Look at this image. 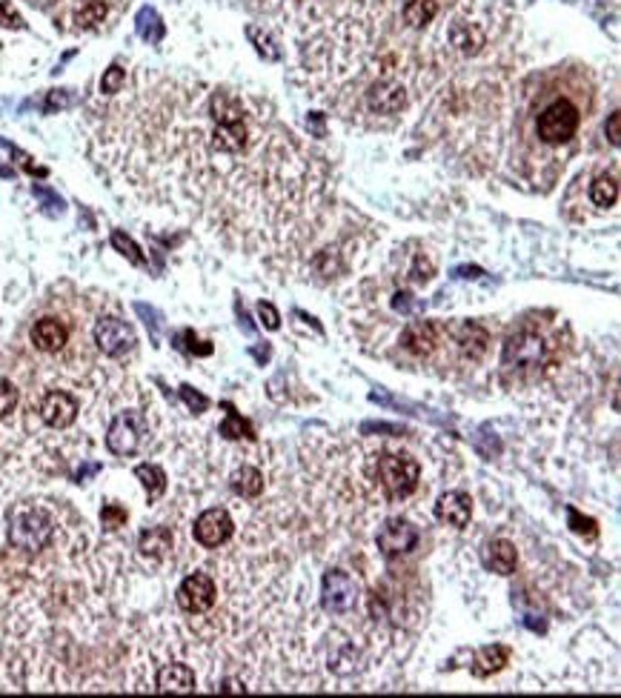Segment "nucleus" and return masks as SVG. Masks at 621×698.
Here are the masks:
<instances>
[{
  "instance_id": "32",
  "label": "nucleus",
  "mask_w": 621,
  "mask_h": 698,
  "mask_svg": "<svg viewBox=\"0 0 621 698\" xmlns=\"http://www.w3.org/2000/svg\"><path fill=\"white\" fill-rule=\"evenodd\" d=\"M112 243H115L118 250H124V255H129V258L135 260V264H141V255H137V247H135V243H132L127 235L115 232V235H112Z\"/></svg>"
},
{
  "instance_id": "3",
  "label": "nucleus",
  "mask_w": 621,
  "mask_h": 698,
  "mask_svg": "<svg viewBox=\"0 0 621 698\" xmlns=\"http://www.w3.org/2000/svg\"><path fill=\"white\" fill-rule=\"evenodd\" d=\"M66 32H107L120 21L129 0H29Z\"/></svg>"
},
{
  "instance_id": "25",
  "label": "nucleus",
  "mask_w": 621,
  "mask_h": 698,
  "mask_svg": "<svg viewBox=\"0 0 621 698\" xmlns=\"http://www.w3.org/2000/svg\"><path fill=\"white\" fill-rule=\"evenodd\" d=\"M135 476H137V481L144 484V490H146L149 501H155V498H158V495L166 490V476H164L161 467L141 464V467H135Z\"/></svg>"
},
{
  "instance_id": "30",
  "label": "nucleus",
  "mask_w": 621,
  "mask_h": 698,
  "mask_svg": "<svg viewBox=\"0 0 621 698\" xmlns=\"http://www.w3.org/2000/svg\"><path fill=\"white\" fill-rule=\"evenodd\" d=\"M567 515H570V527H573V533H579V535H588V538H596V521L593 518H581L579 515V510H567Z\"/></svg>"
},
{
  "instance_id": "9",
  "label": "nucleus",
  "mask_w": 621,
  "mask_h": 698,
  "mask_svg": "<svg viewBox=\"0 0 621 698\" xmlns=\"http://www.w3.org/2000/svg\"><path fill=\"white\" fill-rule=\"evenodd\" d=\"M544 338L532 329H519L515 335L507 338L504 353H502V363L507 370H536L544 361Z\"/></svg>"
},
{
  "instance_id": "16",
  "label": "nucleus",
  "mask_w": 621,
  "mask_h": 698,
  "mask_svg": "<svg viewBox=\"0 0 621 698\" xmlns=\"http://www.w3.org/2000/svg\"><path fill=\"white\" fill-rule=\"evenodd\" d=\"M436 518L441 524H450V527H467L470 518H473V498L467 493H444L436 501Z\"/></svg>"
},
{
  "instance_id": "22",
  "label": "nucleus",
  "mask_w": 621,
  "mask_h": 698,
  "mask_svg": "<svg viewBox=\"0 0 621 698\" xmlns=\"http://www.w3.org/2000/svg\"><path fill=\"white\" fill-rule=\"evenodd\" d=\"M232 490H235L240 498H258V495L264 493V476H261V469L240 467L238 473L232 476Z\"/></svg>"
},
{
  "instance_id": "20",
  "label": "nucleus",
  "mask_w": 621,
  "mask_h": 698,
  "mask_svg": "<svg viewBox=\"0 0 621 698\" xmlns=\"http://www.w3.org/2000/svg\"><path fill=\"white\" fill-rule=\"evenodd\" d=\"M515 564H519V552H515V544L507 538H498L490 544L487 552V567L498 575H513Z\"/></svg>"
},
{
  "instance_id": "14",
  "label": "nucleus",
  "mask_w": 621,
  "mask_h": 698,
  "mask_svg": "<svg viewBox=\"0 0 621 698\" xmlns=\"http://www.w3.org/2000/svg\"><path fill=\"white\" fill-rule=\"evenodd\" d=\"M41 418H43V424L52 427V429L72 427L75 418H78V401L63 390H52L41 401Z\"/></svg>"
},
{
  "instance_id": "17",
  "label": "nucleus",
  "mask_w": 621,
  "mask_h": 698,
  "mask_svg": "<svg viewBox=\"0 0 621 698\" xmlns=\"http://www.w3.org/2000/svg\"><path fill=\"white\" fill-rule=\"evenodd\" d=\"M401 346L407 349L409 355H416V358L429 355L438 346V326L429 324V321H412V324H407L404 333H401Z\"/></svg>"
},
{
  "instance_id": "28",
  "label": "nucleus",
  "mask_w": 621,
  "mask_h": 698,
  "mask_svg": "<svg viewBox=\"0 0 621 698\" xmlns=\"http://www.w3.org/2000/svg\"><path fill=\"white\" fill-rule=\"evenodd\" d=\"M227 410H230V418H227V424L221 427V432L227 435V439H240V435H244V439H255L252 427H249L247 421H240L232 407H227Z\"/></svg>"
},
{
  "instance_id": "15",
  "label": "nucleus",
  "mask_w": 621,
  "mask_h": 698,
  "mask_svg": "<svg viewBox=\"0 0 621 698\" xmlns=\"http://www.w3.org/2000/svg\"><path fill=\"white\" fill-rule=\"evenodd\" d=\"M29 341L34 344V349H41V353H61L69 344V326L55 316H43L32 324Z\"/></svg>"
},
{
  "instance_id": "21",
  "label": "nucleus",
  "mask_w": 621,
  "mask_h": 698,
  "mask_svg": "<svg viewBox=\"0 0 621 698\" xmlns=\"http://www.w3.org/2000/svg\"><path fill=\"white\" fill-rule=\"evenodd\" d=\"M137 550L149 558H164L172 550V533L166 527H149L137 538Z\"/></svg>"
},
{
  "instance_id": "10",
  "label": "nucleus",
  "mask_w": 621,
  "mask_h": 698,
  "mask_svg": "<svg viewBox=\"0 0 621 698\" xmlns=\"http://www.w3.org/2000/svg\"><path fill=\"white\" fill-rule=\"evenodd\" d=\"M92 338H95V344H98V349H100V353H103V355H109V358H120V355H127L129 349L137 344V338H135V329H132L127 321L112 318V316L100 318V321L95 324V329H92Z\"/></svg>"
},
{
  "instance_id": "35",
  "label": "nucleus",
  "mask_w": 621,
  "mask_h": 698,
  "mask_svg": "<svg viewBox=\"0 0 621 698\" xmlns=\"http://www.w3.org/2000/svg\"><path fill=\"white\" fill-rule=\"evenodd\" d=\"M218 693H247L244 682H235V678H227V682H221Z\"/></svg>"
},
{
  "instance_id": "6",
  "label": "nucleus",
  "mask_w": 621,
  "mask_h": 698,
  "mask_svg": "<svg viewBox=\"0 0 621 698\" xmlns=\"http://www.w3.org/2000/svg\"><path fill=\"white\" fill-rule=\"evenodd\" d=\"M52 518L41 507H24L12 515L9 524V544L26 552H38L52 541Z\"/></svg>"
},
{
  "instance_id": "5",
  "label": "nucleus",
  "mask_w": 621,
  "mask_h": 698,
  "mask_svg": "<svg viewBox=\"0 0 621 698\" xmlns=\"http://www.w3.org/2000/svg\"><path fill=\"white\" fill-rule=\"evenodd\" d=\"M421 467L416 458L404 456V452H387L378 458V481L387 501H404L419 490Z\"/></svg>"
},
{
  "instance_id": "27",
  "label": "nucleus",
  "mask_w": 621,
  "mask_h": 698,
  "mask_svg": "<svg viewBox=\"0 0 621 698\" xmlns=\"http://www.w3.org/2000/svg\"><path fill=\"white\" fill-rule=\"evenodd\" d=\"M124 83H127V72L115 63V66H109V69H107V75H103V80H100V92H103V95H118L120 90H124Z\"/></svg>"
},
{
  "instance_id": "11",
  "label": "nucleus",
  "mask_w": 621,
  "mask_h": 698,
  "mask_svg": "<svg viewBox=\"0 0 621 698\" xmlns=\"http://www.w3.org/2000/svg\"><path fill=\"white\" fill-rule=\"evenodd\" d=\"M419 527L416 524H409L404 518H390L381 530H378V550H381L384 558H399V555H407L419 547Z\"/></svg>"
},
{
  "instance_id": "19",
  "label": "nucleus",
  "mask_w": 621,
  "mask_h": 698,
  "mask_svg": "<svg viewBox=\"0 0 621 698\" xmlns=\"http://www.w3.org/2000/svg\"><path fill=\"white\" fill-rule=\"evenodd\" d=\"M195 670L186 665H166L158 673V693H193Z\"/></svg>"
},
{
  "instance_id": "18",
  "label": "nucleus",
  "mask_w": 621,
  "mask_h": 698,
  "mask_svg": "<svg viewBox=\"0 0 621 698\" xmlns=\"http://www.w3.org/2000/svg\"><path fill=\"white\" fill-rule=\"evenodd\" d=\"M456 344H458V353H461L464 358L478 361L481 355L487 353L490 335H487V329H485V326H478V324H464V326L458 329V335H456Z\"/></svg>"
},
{
  "instance_id": "12",
  "label": "nucleus",
  "mask_w": 621,
  "mask_h": 698,
  "mask_svg": "<svg viewBox=\"0 0 621 698\" xmlns=\"http://www.w3.org/2000/svg\"><path fill=\"white\" fill-rule=\"evenodd\" d=\"M235 533V524H232V515L223 510V507H212L206 510L195 518V527H193V535L201 547L206 550H215L221 544H227V541L232 538Z\"/></svg>"
},
{
  "instance_id": "24",
  "label": "nucleus",
  "mask_w": 621,
  "mask_h": 698,
  "mask_svg": "<svg viewBox=\"0 0 621 698\" xmlns=\"http://www.w3.org/2000/svg\"><path fill=\"white\" fill-rule=\"evenodd\" d=\"M590 201L598 209H610L618 201V181L616 174H598V178L590 184Z\"/></svg>"
},
{
  "instance_id": "1",
  "label": "nucleus",
  "mask_w": 621,
  "mask_h": 698,
  "mask_svg": "<svg viewBox=\"0 0 621 698\" xmlns=\"http://www.w3.org/2000/svg\"><path fill=\"white\" fill-rule=\"evenodd\" d=\"M100 137L149 198L183 203L240 247H287L315 223L326 178L315 155L264 103L230 86L149 78Z\"/></svg>"
},
{
  "instance_id": "34",
  "label": "nucleus",
  "mask_w": 621,
  "mask_h": 698,
  "mask_svg": "<svg viewBox=\"0 0 621 698\" xmlns=\"http://www.w3.org/2000/svg\"><path fill=\"white\" fill-rule=\"evenodd\" d=\"M618 127H621V115H618V112H613V115H610V120H607V137H610V144H613V146H618V144H621V129H618Z\"/></svg>"
},
{
  "instance_id": "23",
  "label": "nucleus",
  "mask_w": 621,
  "mask_h": 698,
  "mask_svg": "<svg viewBox=\"0 0 621 698\" xmlns=\"http://www.w3.org/2000/svg\"><path fill=\"white\" fill-rule=\"evenodd\" d=\"M510 658V647H504V644H495V647H485L478 656H475V667L473 673L475 675H490V673H498Z\"/></svg>"
},
{
  "instance_id": "13",
  "label": "nucleus",
  "mask_w": 621,
  "mask_h": 698,
  "mask_svg": "<svg viewBox=\"0 0 621 698\" xmlns=\"http://www.w3.org/2000/svg\"><path fill=\"white\" fill-rule=\"evenodd\" d=\"M215 599H218V587L206 572L186 575L178 587V604H181V609H186V613H195V616L206 613V609L215 607Z\"/></svg>"
},
{
  "instance_id": "2",
  "label": "nucleus",
  "mask_w": 621,
  "mask_h": 698,
  "mask_svg": "<svg viewBox=\"0 0 621 698\" xmlns=\"http://www.w3.org/2000/svg\"><path fill=\"white\" fill-rule=\"evenodd\" d=\"M284 32L309 75H341L372 52L395 0H227Z\"/></svg>"
},
{
  "instance_id": "33",
  "label": "nucleus",
  "mask_w": 621,
  "mask_h": 698,
  "mask_svg": "<svg viewBox=\"0 0 621 698\" xmlns=\"http://www.w3.org/2000/svg\"><path fill=\"white\" fill-rule=\"evenodd\" d=\"M258 316L264 318V324H267L269 329H278V326H281V318H278V312H275L272 304H261V307H258Z\"/></svg>"
},
{
  "instance_id": "29",
  "label": "nucleus",
  "mask_w": 621,
  "mask_h": 698,
  "mask_svg": "<svg viewBox=\"0 0 621 698\" xmlns=\"http://www.w3.org/2000/svg\"><path fill=\"white\" fill-rule=\"evenodd\" d=\"M100 521H103V527L118 530V527H124L127 524V510L115 507V504H107V507L100 510Z\"/></svg>"
},
{
  "instance_id": "31",
  "label": "nucleus",
  "mask_w": 621,
  "mask_h": 698,
  "mask_svg": "<svg viewBox=\"0 0 621 698\" xmlns=\"http://www.w3.org/2000/svg\"><path fill=\"white\" fill-rule=\"evenodd\" d=\"M181 398L186 401L189 407H193V412H203L206 407H210V401H206L201 392H195L193 387H181Z\"/></svg>"
},
{
  "instance_id": "26",
  "label": "nucleus",
  "mask_w": 621,
  "mask_h": 698,
  "mask_svg": "<svg viewBox=\"0 0 621 698\" xmlns=\"http://www.w3.org/2000/svg\"><path fill=\"white\" fill-rule=\"evenodd\" d=\"M17 401H21V392H17V387L9 381V378H0V418H6L14 412Z\"/></svg>"
},
{
  "instance_id": "4",
  "label": "nucleus",
  "mask_w": 621,
  "mask_h": 698,
  "mask_svg": "<svg viewBox=\"0 0 621 698\" xmlns=\"http://www.w3.org/2000/svg\"><path fill=\"white\" fill-rule=\"evenodd\" d=\"M584 124V112L581 107L567 95H556L541 103V109L532 115V137L536 144H541L544 149H556L570 144L579 135Z\"/></svg>"
},
{
  "instance_id": "7",
  "label": "nucleus",
  "mask_w": 621,
  "mask_h": 698,
  "mask_svg": "<svg viewBox=\"0 0 621 698\" xmlns=\"http://www.w3.org/2000/svg\"><path fill=\"white\" fill-rule=\"evenodd\" d=\"M144 435H146L144 415L135 412V410H127V412L115 415V421L109 424V429H107V447H109L112 456L129 458V456H135L137 449H141Z\"/></svg>"
},
{
  "instance_id": "8",
  "label": "nucleus",
  "mask_w": 621,
  "mask_h": 698,
  "mask_svg": "<svg viewBox=\"0 0 621 698\" xmlns=\"http://www.w3.org/2000/svg\"><path fill=\"white\" fill-rule=\"evenodd\" d=\"M321 604L326 613L333 616H347L355 609L358 604V581L353 579L350 572L343 570H330L324 572V581H321Z\"/></svg>"
}]
</instances>
